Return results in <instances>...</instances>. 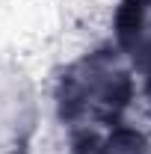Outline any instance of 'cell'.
<instances>
[{
    "label": "cell",
    "mask_w": 151,
    "mask_h": 154,
    "mask_svg": "<svg viewBox=\"0 0 151 154\" xmlns=\"http://www.w3.org/2000/svg\"><path fill=\"white\" fill-rule=\"evenodd\" d=\"M131 98V77L110 57H92L62 80V116H116Z\"/></svg>",
    "instance_id": "1"
},
{
    "label": "cell",
    "mask_w": 151,
    "mask_h": 154,
    "mask_svg": "<svg viewBox=\"0 0 151 154\" xmlns=\"http://www.w3.org/2000/svg\"><path fill=\"white\" fill-rule=\"evenodd\" d=\"M98 154H151V145L136 131H116Z\"/></svg>",
    "instance_id": "2"
},
{
    "label": "cell",
    "mask_w": 151,
    "mask_h": 154,
    "mask_svg": "<svg viewBox=\"0 0 151 154\" xmlns=\"http://www.w3.org/2000/svg\"><path fill=\"white\" fill-rule=\"evenodd\" d=\"M148 95H151V83H148Z\"/></svg>",
    "instance_id": "3"
}]
</instances>
